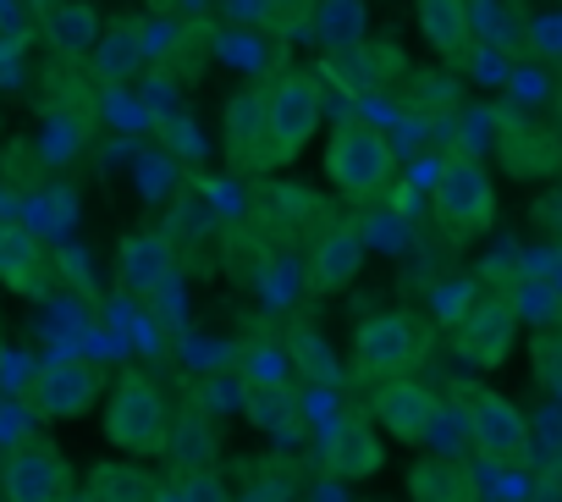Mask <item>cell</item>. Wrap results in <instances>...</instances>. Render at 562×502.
Here are the masks:
<instances>
[{
    "instance_id": "1",
    "label": "cell",
    "mask_w": 562,
    "mask_h": 502,
    "mask_svg": "<svg viewBox=\"0 0 562 502\" xmlns=\"http://www.w3.org/2000/svg\"><path fill=\"white\" fill-rule=\"evenodd\" d=\"M326 100L315 72H281L265 89V133H259V160L254 166H288L315 133H321Z\"/></svg>"
},
{
    "instance_id": "2",
    "label": "cell",
    "mask_w": 562,
    "mask_h": 502,
    "mask_svg": "<svg viewBox=\"0 0 562 502\" xmlns=\"http://www.w3.org/2000/svg\"><path fill=\"white\" fill-rule=\"evenodd\" d=\"M105 436H111V447H122L133 458H155L171 447V409H166V392L155 387V376H144V370L116 376L111 403H105Z\"/></svg>"
},
{
    "instance_id": "3",
    "label": "cell",
    "mask_w": 562,
    "mask_h": 502,
    "mask_svg": "<svg viewBox=\"0 0 562 502\" xmlns=\"http://www.w3.org/2000/svg\"><path fill=\"white\" fill-rule=\"evenodd\" d=\"M392 171H397V155H392V144H386L381 127H370V122H337V133L326 144V177L348 199L381 193L392 182Z\"/></svg>"
},
{
    "instance_id": "4",
    "label": "cell",
    "mask_w": 562,
    "mask_h": 502,
    "mask_svg": "<svg viewBox=\"0 0 562 502\" xmlns=\"http://www.w3.org/2000/svg\"><path fill=\"white\" fill-rule=\"evenodd\" d=\"M100 392H105L100 365H94V359H78V354L45 359V365L29 376V387H23L29 409H34L45 425H67V420L89 414V409L100 403Z\"/></svg>"
},
{
    "instance_id": "5",
    "label": "cell",
    "mask_w": 562,
    "mask_h": 502,
    "mask_svg": "<svg viewBox=\"0 0 562 502\" xmlns=\"http://www.w3.org/2000/svg\"><path fill=\"white\" fill-rule=\"evenodd\" d=\"M436 221L452 237H480L496 221V188L480 160H441L436 171Z\"/></svg>"
},
{
    "instance_id": "6",
    "label": "cell",
    "mask_w": 562,
    "mask_h": 502,
    "mask_svg": "<svg viewBox=\"0 0 562 502\" xmlns=\"http://www.w3.org/2000/svg\"><path fill=\"white\" fill-rule=\"evenodd\" d=\"M353 359H359V370L375 376V381L408 376V370L425 359V326H419L408 310L370 315V321L353 332Z\"/></svg>"
},
{
    "instance_id": "7",
    "label": "cell",
    "mask_w": 562,
    "mask_h": 502,
    "mask_svg": "<svg viewBox=\"0 0 562 502\" xmlns=\"http://www.w3.org/2000/svg\"><path fill=\"white\" fill-rule=\"evenodd\" d=\"M463 420H469V447L480 464H518L529 453V420L496 387H474L463 403Z\"/></svg>"
},
{
    "instance_id": "8",
    "label": "cell",
    "mask_w": 562,
    "mask_h": 502,
    "mask_svg": "<svg viewBox=\"0 0 562 502\" xmlns=\"http://www.w3.org/2000/svg\"><path fill=\"white\" fill-rule=\"evenodd\" d=\"M0 497L7 502H67L72 497V464L50 436H29L12 447L0 469Z\"/></svg>"
},
{
    "instance_id": "9",
    "label": "cell",
    "mask_w": 562,
    "mask_h": 502,
    "mask_svg": "<svg viewBox=\"0 0 562 502\" xmlns=\"http://www.w3.org/2000/svg\"><path fill=\"white\" fill-rule=\"evenodd\" d=\"M518 343V304L513 299H480L463 310L458 321V354L474 365V370H496Z\"/></svg>"
},
{
    "instance_id": "10",
    "label": "cell",
    "mask_w": 562,
    "mask_h": 502,
    "mask_svg": "<svg viewBox=\"0 0 562 502\" xmlns=\"http://www.w3.org/2000/svg\"><path fill=\"white\" fill-rule=\"evenodd\" d=\"M0 282L23 299H45L56 282V255L40 243V232H29L23 221L0 215Z\"/></svg>"
},
{
    "instance_id": "11",
    "label": "cell",
    "mask_w": 562,
    "mask_h": 502,
    "mask_svg": "<svg viewBox=\"0 0 562 502\" xmlns=\"http://www.w3.org/2000/svg\"><path fill=\"white\" fill-rule=\"evenodd\" d=\"M370 409H375V420H381V431H386L392 442H425V436L436 431V414H441L436 392H430L425 381H414V376L381 381V392H375Z\"/></svg>"
},
{
    "instance_id": "12",
    "label": "cell",
    "mask_w": 562,
    "mask_h": 502,
    "mask_svg": "<svg viewBox=\"0 0 562 502\" xmlns=\"http://www.w3.org/2000/svg\"><path fill=\"white\" fill-rule=\"evenodd\" d=\"M364 266V237L353 226H331L310 255V293H342Z\"/></svg>"
},
{
    "instance_id": "13",
    "label": "cell",
    "mask_w": 562,
    "mask_h": 502,
    "mask_svg": "<svg viewBox=\"0 0 562 502\" xmlns=\"http://www.w3.org/2000/svg\"><path fill=\"white\" fill-rule=\"evenodd\" d=\"M419 34L441 62H469L474 45V18H469V0H419Z\"/></svg>"
},
{
    "instance_id": "14",
    "label": "cell",
    "mask_w": 562,
    "mask_h": 502,
    "mask_svg": "<svg viewBox=\"0 0 562 502\" xmlns=\"http://www.w3.org/2000/svg\"><path fill=\"white\" fill-rule=\"evenodd\" d=\"M45 34H50L56 51L89 56V51L100 45V18H94L89 0H56V7L45 12Z\"/></svg>"
},
{
    "instance_id": "15",
    "label": "cell",
    "mask_w": 562,
    "mask_h": 502,
    "mask_svg": "<svg viewBox=\"0 0 562 502\" xmlns=\"http://www.w3.org/2000/svg\"><path fill=\"white\" fill-rule=\"evenodd\" d=\"M326 469H331V475H348V480L375 475V469H381V442H375V431H364V425H337V431L326 436Z\"/></svg>"
},
{
    "instance_id": "16",
    "label": "cell",
    "mask_w": 562,
    "mask_h": 502,
    "mask_svg": "<svg viewBox=\"0 0 562 502\" xmlns=\"http://www.w3.org/2000/svg\"><path fill=\"white\" fill-rule=\"evenodd\" d=\"M259 133H265V89L232 100V111H226V149L243 166H254L259 160Z\"/></svg>"
},
{
    "instance_id": "17",
    "label": "cell",
    "mask_w": 562,
    "mask_h": 502,
    "mask_svg": "<svg viewBox=\"0 0 562 502\" xmlns=\"http://www.w3.org/2000/svg\"><path fill=\"white\" fill-rule=\"evenodd\" d=\"M408 491L414 502H474V480L458 475L452 464H419L408 475Z\"/></svg>"
},
{
    "instance_id": "18",
    "label": "cell",
    "mask_w": 562,
    "mask_h": 502,
    "mask_svg": "<svg viewBox=\"0 0 562 502\" xmlns=\"http://www.w3.org/2000/svg\"><path fill=\"white\" fill-rule=\"evenodd\" d=\"M89 497H94V502H155L160 491H155V480L138 475V469H94Z\"/></svg>"
},
{
    "instance_id": "19",
    "label": "cell",
    "mask_w": 562,
    "mask_h": 502,
    "mask_svg": "<svg viewBox=\"0 0 562 502\" xmlns=\"http://www.w3.org/2000/svg\"><path fill=\"white\" fill-rule=\"evenodd\" d=\"M94 51H100V67H105V78L127 72V67H133V62L144 56V51H138V40H133L127 29H116V34H111V40H100Z\"/></svg>"
},
{
    "instance_id": "20",
    "label": "cell",
    "mask_w": 562,
    "mask_h": 502,
    "mask_svg": "<svg viewBox=\"0 0 562 502\" xmlns=\"http://www.w3.org/2000/svg\"><path fill=\"white\" fill-rule=\"evenodd\" d=\"M535 376H540V387L562 392V337H557V332L535 343Z\"/></svg>"
},
{
    "instance_id": "21",
    "label": "cell",
    "mask_w": 562,
    "mask_h": 502,
    "mask_svg": "<svg viewBox=\"0 0 562 502\" xmlns=\"http://www.w3.org/2000/svg\"><path fill=\"white\" fill-rule=\"evenodd\" d=\"M535 221H540V232L562 248V188H557V193H546V199L535 204Z\"/></svg>"
},
{
    "instance_id": "22",
    "label": "cell",
    "mask_w": 562,
    "mask_h": 502,
    "mask_svg": "<svg viewBox=\"0 0 562 502\" xmlns=\"http://www.w3.org/2000/svg\"><path fill=\"white\" fill-rule=\"evenodd\" d=\"M144 7H155V12H171V7H177V0H144Z\"/></svg>"
},
{
    "instance_id": "23",
    "label": "cell",
    "mask_w": 562,
    "mask_h": 502,
    "mask_svg": "<svg viewBox=\"0 0 562 502\" xmlns=\"http://www.w3.org/2000/svg\"><path fill=\"white\" fill-rule=\"evenodd\" d=\"M557 133H562V94H557Z\"/></svg>"
}]
</instances>
